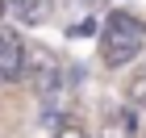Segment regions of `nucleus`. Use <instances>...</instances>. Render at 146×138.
<instances>
[{"label":"nucleus","instance_id":"nucleus-7","mask_svg":"<svg viewBox=\"0 0 146 138\" xmlns=\"http://www.w3.org/2000/svg\"><path fill=\"white\" fill-rule=\"evenodd\" d=\"M117 117H121V134H134V130H138V121H134V109H121Z\"/></svg>","mask_w":146,"mask_h":138},{"label":"nucleus","instance_id":"nucleus-5","mask_svg":"<svg viewBox=\"0 0 146 138\" xmlns=\"http://www.w3.org/2000/svg\"><path fill=\"white\" fill-rule=\"evenodd\" d=\"M125 96H129V105H134V109H146V63L134 71V80L125 84Z\"/></svg>","mask_w":146,"mask_h":138},{"label":"nucleus","instance_id":"nucleus-10","mask_svg":"<svg viewBox=\"0 0 146 138\" xmlns=\"http://www.w3.org/2000/svg\"><path fill=\"white\" fill-rule=\"evenodd\" d=\"M88 4H96V0H88Z\"/></svg>","mask_w":146,"mask_h":138},{"label":"nucleus","instance_id":"nucleus-2","mask_svg":"<svg viewBox=\"0 0 146 138\" xmlns=\"http://www.w3.org/2000/svg\"><path fill=\"white\" fill-rule=\"evenodd\" d=\"M58 75H63V67L46 46H25V80L34 84V92L42 101L58 96Z\"/></svg>","mask_w":146,"mask_h":138},{"label":"nucleus","instance_id":"nucleus-8","mask_svg":"<svg viewBox=\"0 0 146 138\" xmlns=\"http://www.w3.org/2000/svg\"><path fill=\"white\" fill-rule=\"evenodd\" d=\"M54 138H88V134H84L79 126H58V130H54Z\"/></svg>","mask_w":146,"mask_h":138},{"label":"nucleus","instance_id":"nucleus-6","mask_svg":"<svg viewBox=\"0 0 146 138\" xmlns=\"http://www.w3.org/2000/svg\"><path fill=\"white\" fill-rule=\"evenodd\" d=\"M67 34H71V38H92V34H100V25L92 21V17H84V21H75V25H71Z\"/></svg>","mask_w":146,"mask_h":138},{"label":"nucleus","instance_id":"nucleus-9","mask_svg":"<svg viewBox=\"0 0 146 138\" xmlns=\"http://www.w3.org/2000/svg\"><path fill=\"white\" fill-rule=\"evenodd\" d=\"M4 9H9V4H4V0H0V17H4Z\"/></svg>","mask_w":146,"mask_h":138},{"label":"nucleus","instance_id":"nucleus-1","mask_svg":"<svg viewBox=\"0 0 146 138\" xmlns=\"http://www.w3.org/2000/svg\"><path fill=\"white\" fill-rule=\"evenodd\" d=\"M142 42H146V25L129 13H113L109 21L100 25V59L109 67H125L142 55Z\"/></svg>","mask_w":146,"mask_h":138},{"label":"nucleus","instance_id":"nucleus-4","mask_svg":"<svg viewBox=\"0 0 146 138\" xmlns=\"http://www.w3.org/2000/svg\"><path fill=\"white\" fill-rule=\"evenodd\" d=\"M4 4H9L25 25H42L46 17H50V0H4Z\"/></svg>","mask_w":146,"mask_h":138},{"label":"nucleus","instance_id":"nucleus-3","mask_svg":"<svg viewBox=\"0 0 146 138\" xmlns=\"http://www.w3.org/2000/svg\"><path fill=\"white\" fill-rule=\"evenodd\" d=\"M25 80V42L13 29H0V84Z\"/></svg>","mask_w":146,"mask_h":138}]
</instances>
